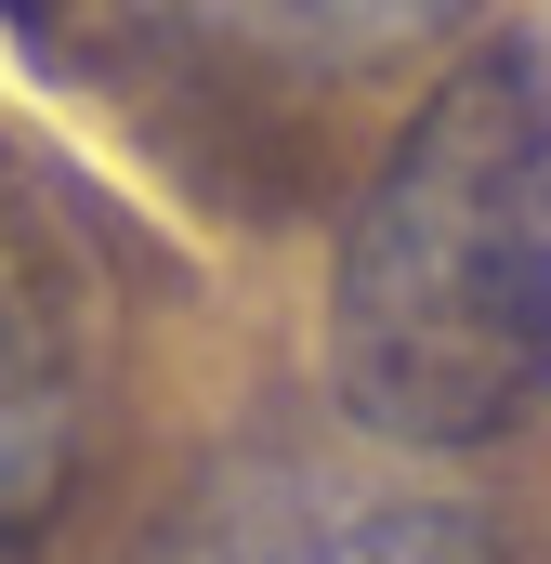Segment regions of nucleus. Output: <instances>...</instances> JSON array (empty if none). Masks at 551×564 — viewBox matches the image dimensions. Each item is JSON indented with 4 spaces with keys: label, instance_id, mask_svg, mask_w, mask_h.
I'll return each mask as SVG.
<instances>
[{
    "label": "nucleus",
    "instance_id": "1",
    "mask_svg": "<svg viewBox=\"0 0 551 564\" xmlns=\"http://www.w3.org/2000/svg\"><path fill=\"white\" fill-rule=\"evenodd\" d=\"M328 381L408 459L551 408V26L473 40L381 144L328 276Z\"/></svg>",
    "mask_w": 551,
    "mask_h": 564
},
{
    "label": "nucleus",
    "instance_id": "2",
    "mask_svg": "<svg viewBox=\"0 0 551 564\" xmlns=\"http://www.w3.org/2000/svg\"><path fill=\"white\" fill-rule=\"evenodd\" d=\"M93 446V355H79V302L53 237L26 224L13 171H0V564H26L53 539L66 486Z\"/></svg>",
    "mask_w": 551,
    "mask_h": 564
},
{
    "label": "nucleus",
    "instance_id": "3",
    "mask_svg": "<svg viewBox=\"0 0 551 564\" xmlns=\"http://www.w3.org/2000/svg\"><path fill=\"white\" fill-rule=\"evenodd\" d=\"M184 564H499L473 512L446 499H328V486H276V499H237Z\"/></svg>",
    "mask_w": 551,
    "mask_h": 564
},
{
    "label": "nucleus",
    "instance_id": "4",
    "mask_svg": "<svg viewBox=\"0 0 551 564\" xmlns=\"http://www.w3.org/2000/svg\"><path fill=\"white\" fill-rule=\"evenodd\" d=\"M184 13H210L224 40L302 53V66H381V53H433L473 26V0H184Z\"/></svg>",
    "mask_w": 551,
    "mask_h": 564
}]
</instances>
